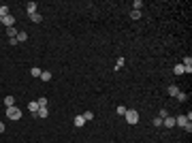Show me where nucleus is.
Wrapping results in <instances>:
<instances>
[{
    "label": "nucleus",
    "mask_w": 192,
    "mask_h": 143,
    "mask_svg": "<svg viewBox=\"0 0 192 143\" xmlns=\"http://www.w3.org/2000/svg\"><path fill=\"white\" fill-rule=\"evenodd\" d=\"M173 73H175V75H186V68L181 66V64H175V68H173Z\"/></svg>",
    "instance_id": "12"
},
{
    "label": "nucleus",
    "mask_w": 192,
    "mask_h": 143,
    "mask_svg": "<svg viewBox=\"0 0 192 143\" xmlns=\"http://www.w3.org/2000/svg\"><path fill=\"white\" fill-rule=\"evenodd\" d=\"M167 115H169L167 109H160V111H158V118H167Z\"/></svg>",
    "instance_id": "26"
},
{
    "label": "nucleus",
    "mask_w": 192,
    "mask_h": 143,
    "mask_svg": "<svg viewBox=\"0 0 192 143\" xmlns=\"http://www.w3.org/2000/svg\"><path fill=\"white\" fill-rule=\"evenodd\" d=\"M6 15H11V13H9V6L6 4H0V17H6Z\"/></svg>",
    "instance_id": "17"
},
{
    "label": "nucleus",
    "mask_w": 192,
    "mask_h": 143,
    "mask_svg": "<svg viewBox=\"0 0 192 143\" xmlns=\"http://www.w3.org/2000/svg\"><path fill=\"white\" fill-rule=\"evenodd\" d=\"M124 118H126V122L130 124V126H134V124H139V113H137V109H128Z\"/></svg>",
    "instance_id": "2"
},
{
    "label": "nucleus",
    "mask_w": 192,
    "mask_h": 143,
    "mask_svg": "<svg viewBox=\"0 0 192 143\" xmlns=\"http://www.w3.org/2000/svg\"><path fill=\"white\" fill-rule=\"evenodd\" d=\"M47 115H49V111H47V107H39V111H36V118H47Z\"/></svg>",
    "instance_id": "7"
},
{
    "label": "nucleus",
    "mask_w": 192,
    "mask_h": 143,
    "mask_svg": "<svg viewBox=\"0 0 192 143\" xmlns=\"http://www.w3.org/2000/svg\"><path fill=\"white\" fill-rule=\"evenodd\" d=\"M126 111H128V109H126L124 105H117V107H115V113H117V115H122V118L126 115Z\"/></svg>",
    "instance_id": "14"
},
{
    "label": "nucleus",
    "mask_w": 192,
    "mask_h": 143,
    "mask_svg": "<svg viewBox=\"0 0 192 143\" xmlns=\"http://www.w3.org/2000/svg\"><path fill=\"white\" fill-rule=\"evenodd\" d=\"M124 64H126V58H117V62H115V70H120Z\"/></svg>",
    "instance_id": "20"
},
{
    "label": "nucleus",
    "mask_w": 192,
    "mask_h": 143,
    "mask_svg": "<svg viewBox=\"0 0 192 143\" xmlns=\"http://www.w3.org/2000/svg\"><path fill=\"white\" fill-rule=\"evenodd\" d=\"M26 41H28V32H17V43H26Z\"/></svg>",
    "instance_id": "10"
},
{
    "label": "nucleus",
    "mask_w": 192,
    "mask_h": 143,
    "mask_svg": "<svg viewBox=\"0 0 192 143\" xmlns=\"http://www.w3.org/2000/svg\"><path fill=\"white\" fill-rule=\"evenodd\" d=\"M36 103H39V107H47V98H45V96H41Z\"/></svg>",
    "instance_id": "24"
},
{
    "label": "nucleus",
    "mask_w": 192,
    "mask_h": 143,
    "mask_svg": "<svg viewBox=\"0 0 192 143\" xmlns=\"http://www.w3.org/2000/svg\"><path fill=\"white\" fill-rule=\"evenodd\" d=\"M73 124H75L77 128H81V126H83V124H86V120H83V115H77V118H75V122H73Z\"/></svg>",
    "instance_id": "11"
},
{
    "label": "nucleus",
    "mask_w": 192,
    "mask_h": 143,
    "mask_svg": "<svg viewBox=\"0 0 192 143\" xmlns=\"http://www.w3.org/2000/svg\"><path fill=\"white\" fill-rule=\"evenodd\" d=\"M175 124H177V126H181V128H184V130H192V124H190V120L186 118V115H179V118H175Z\"/></svg>",
    "instance_id": "3"
},
{
    "label": "nucleus",
    "mask_w": 192,
    "mask_h": 143,
    "mask_svg": "<svg viewBox=\"0 0 192 143\" xmlns=\"http://www.w3.org/2000/svg\"><path fill=\"white\" fill-rule=\"evenodd\" d=\"M28 17H30L32 24H41V22H43V15H41V13H32V15H28Z\"/></svg>",
    "instance_id": "6"
},
{
    "label": "nucleus",
    "mask_w": 192,
    "mask_h": 143,
    "mask_svg": "<svg viewBox=\"0 0 192 143\" xmlns=\"http://www.w3.org/2000/svg\"><path fill=\"white\" fill-rule=\"evenodd\" d=\"M4 105H6V107H13V105H15V96H11V94L4 96Z\"/></svg>",
    "instance_id": "13"
},
{
    "label": "nucleus",
    "mask_w": 192,
    "mask_h": 143,
    "mask_svg": "<svg viewBox=\"0 0 192 143\" xmlns=\"http://www.w3.org/2000/svg\"><path fill=\"white\" fill-rule=\"evenodd\" d=\"M41 73H43V70H41L39 66H32V68H30V75H32V77H41Z\"/></svg>",
    "instance_id": "16"
},
{
    "label": "nucleus",
    "mask_w": 192,
    "mask_h": 143,
    "mask_svg": "<svg viewBox=\"0 0 192 143\" xmlns=\"http://www.w3.org/2000/svg\"><path fill=\"white\" fill-rule=\"evenodd\" d=\"M134 11H141V6H143V0H134Z\"/></svg>",
    "instance_id": "23"
},
{
    "label": "nucleus",
    "mask_w": 192,
    "mask_h": 143,
    "mask_svg": "<svg viewBox=\"0 0 192 143\" xmlns=\"http://www.w3.org/2000/svg\"><path fill=\"white\" fill-rule=\"evenodd\" d=\"M83 120H86V122L94 120V113H92V111H86V113H83Z\"/></svg>",
    "instance_id": "22"
},
{
    "label": "nucleus",
    "mask_w": 192,
    "mask_h": 143,
    "mask_svg": "<svg viewBox=\"0 0 192 143\" xmlns=\"http://www.w3.org/2000/svg\"><path fill=\"white\" fill-rule=\"evenodd\" d=\"M2 24L6 26V28H13V24H15V17H13V15H6V17H2Z\"/></svg>",
    "instance_id": "5"
},
{
    "label": "nucleus",
    "mask_w": 192,
    "mask_h": 143,
    "mask_svg": "<svg viewBox=\"0 0 192 143\" xmlns=\"http://www.w3.org/2000/svg\"><path fill=\"white\" fill-rule=\"evenodd\" d=\"M175 98H177L179 103H186V101H188V94H184V92H177V96H175Z\"/></svg>",
    "instance_id": "21"
},
{
    "label": "nucleus",
    "mask_w": 192,
    "mask_h": 143,
    "mask_svg": "<svg viewBox=\"0 0 192 143\" xmlns=\"http://www.w3.org/2000/svg\"><path fill=\"white\" fill-rule=\"evenodd\" d=\"M41 79H43V81H51V73H49V70H43V73H41Z\"/></svg>",
    "instance_id": "19"
},
{
    "label": "nucleus",
    "mask_w": 192,
    "mask_h": 143,
    "mask_svg": "<svg viewBox=\"0 0 192 143\" xmlns=\"http://www.w3.org/2000/svg\"><path fill=\"white\" fill-rule=\"evenodd\" d=\"M36 6H39V4H36V2H28V4H26V13H28V15H32V13H36Z\"/></svg>",
    "instance_id": "8"
},
{
    "label": "nucleus",
    "mask_w": 192,
    "mask_h": 143,
    "mask_svg": "<svg viewBox=\"0 0 192 143\" xmlns=\"http://www.w3.org/2000/svg\"><path fill=\"white\" fill-rule=\"evenodd\" d=\"M130 17H132V19H139V17H141V11H134V9H132V11H130Z\"/></svg>",
    "instance_id": "25"
},
{
    "label": "nucleus",
    "mask_w": 192,
    "mask_h": 143,
    "mask_svg": "<svg viewBox=\"0 0 192 143\" xmlns=\"http://www.w3.org/2000/svg\"><path fill=\"white\" fill-rule=\"evenodd\" d=\"M154 126H162V118H154Z\"/></svg>",
    "instance_id": "27"
},
{
    "label": "nucleus",
    "mask_w": 192,
    "mask_h": 143,
    "mask_svg": "<svg viewBox=\"0 0 192 143\" xmlns=\"http://www.w3.org/2000/svg\"><path fill=\"white\" fill-rule=\"evenodd\" d=\"M6 118H9V120H13V122L22 120V109H17L15 105H13V107H6Z\"/></svg>",
    "instance_id": "1"
},
{
    "label": "nucleus",
    "mask_w": 192,
    "mask_h": 143,
    "mask_svg": "<svg viewBox=\"0 0 192 143\" xmlns=\"http://www.w3.org/2000/svg\"><path fill=\"white\" fill-rule=\"evenodd\" d=\"M4 128H6V126H4V124H2V122H0V132H4Z\"/></svg>",
    "instance_id": "28"
},
{
    "label": "nucleus",
    "mask_w": 192,
    "mask_h": 143,
    "mask_svg": "<svg viewBox=\"0 0 192 143\" xmlns=\"http://www.w3.org/2000/svg\"><path fill=\"white\" fill-rule=\"evenodd\" d=\"M6 37H9V39H15V37H17V30H15V26H13V28H6Z\"/></svg>",
    "instance_id": "15"
},
{
    "label": "nucleus",
    "mask_w": 192,
    "mask_h": 143,
    "mask_svg": "<svg viewBox=\"0 0 192 143\" xmlns=\"http://www.w3.org/2000/svg\"><path fill=\"white\" fill-rule=\"evenodd\" d=\"M167 92H169V96H177L179 88H177V86H169V90H167Z\"/></svg>",
    "instance_id": "18"
},
{
    "label": "nucleus",
    "mask_w": 192,
    "mask_h": 143,
    "mask_svg": "<svg viewBox=\"0 0 192 143\" xmlns=\"http://www.w3.org/2000/svg\"><path fill=\"white\" fill-rule=\"evenodd\" d=\"M28 109H30L32 115H36V111H39V103H36V101H30V103H28Z\"/></svg>",
    "instance_id": "9"
},
{
    "label": "nucleus",
    "mask_w": 192,
    "mask_h": 143,
    "mask_svg": "<svg viewBox=\"0 0 192 143\" xmlns=\"http://www.w3.org/2000/svg\"><path fill=\"white\" fill-rule=\"evenodd\" d=\"M0 24H2V17H0Z\"/></svg>",
    "instance_id": "29"
},
{
    "label": "nucleus",
    "mask_w": 192,
    "mask_h": 143,
    "mask_svg": "<svg viewBox=\"0 0 192 143\" xmlns=\"http://www.w3.org/2000/svg\"><path fill=\"white\" fill-rule=\"evenodd\" d=\"M162 126H164V128H173V126H175V118H171V115L162 118Z\"/></svg>",
    "instance_id": "4"
}]
</instances>
